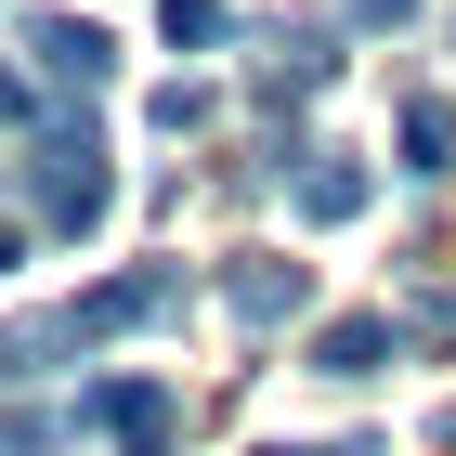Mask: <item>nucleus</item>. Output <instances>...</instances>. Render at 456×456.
<instances>
[{
	"mask_svg": "<svg viewBox=\"0 0 456 456\" xmlns=\"http://www.w3.org/2000/svg\"><path fill=\"white\" fill-rule=\"evenodd\" d=\"M157 314H183V261H143V274H105L92 300H66L53 326H27V339H0V379H39L53 352H105V339H131V326H157Z\"/></svg>",
	"mask_w": 456,
	"mask_h": 456,
	"instance_id": "f257e3e1",
	"label": "nucleus"
},
{
	"mask_svg": "<svg viewBox=\"0 0 456 456\" xmlns=\"http://www.w3.org/2000/svg\"><path fill=\"white\" fill-rule=\"evenodd\" d=\"M27 196H39V222H53V235H92V222L118 209L105 131H92V118H53V131L27 143Z\"/></svg>",
	"mask_w": 456,
	"mask_h": 456,
	"instance_id": "f03ea898",
	"label": "nucleus"
},
{
	"mask_svg": "<svg viewBox=\"0 0 456 456\" xmlns=\"http://www.w3.org/2000/svg\"><path fill=\"white\" fill-rule=\"evenodd\" d=\"M78 430L118 444V456H170L183 444V391L170 379H92V391H78Z\"/></svg>",
	"mask_w": 456,
	"mask_h": 456,
	"instance_id": "7ed1b4c3",
	"label": "nucleus"
},
{
	"mask_svg": "<svg viewBox=\"0 0 456 456\" xmlns=\"http://www.w3.org/2000/svg\"><path fill=\"white\" fill-rule=\"evenodd\" d=\"M27 66L53 78V92H105V66H118V39L92 27V13H27Z\"/></svg>",
	"mask_w": 456,
	"mask_h": 456,
	"instance_id": "20e7f679",
	"label": "nucleus"
},
{
	"mask_svg": "<svg viewBox=\"0 0 456 456\" xmlns=\"http://www.w3.org/2000/svg\"><path fill=\"white\" fill-rule=\"evenodd\" d=\"M339 78V27H274L261 39V92H326Z\"/></svg>",
	"mask_w": 456,
	"mask_h": 456,
	"instance_id": "39448f33",
	"label": "nucleus"
},
{
	"mask_svg": "<svg viewBox=\"0 0 456 456\" xmlns=\"http://www.w3.org/2000/svg\"><path fill=\"white\" fill-rule=\"evenodd\" d=\"M222 300H235V326H287L300 300H314V274H300V261H235Z\"/></svg>",
	"mask_w": 456,
	"mask_h": 456,
	"instance_id": "423d86ee",
	"label": "nucleus"
},
{
	"mask_svg": "<svg viewBox=\"0 0 456 456\" xmlns=\"http://www.w3.org/2000/svg\"><path fill=\"white\" fill-rule=\"evenodd\" d=\"M391 352H404V326H391V314H339V326H314V365H326V379H379Z\"/></svg>",
	"mask_w": 456,
	"mask_h": 456,
	"instance_id": "0eeeda50",
	"label": "nucleus"
},
{
	"mask_svg": "<svg viewBox=\"0 0 456 456\" xmlns=\"http://www.w3.org/2000/svg\"><path fill=\"white\" fill-rule=\"evenodd\" d=\"M365 209V157H314L300 170V222H352Z\"/></svg>",
	"mask_w": 456,
	"mask_h": 456,
	"instance_id": "6e6552de",
	"label": "nucleus"
},
{
	"mask_svg": "<svg viewBox=\"0 0 456 456\" xmlns=\"http://www.w3.org/2000/svg\"><path fill=\"white\" fill-rule=\"evenodd\" d=\"M404 170H456V105H430V92H418V105H404Z\"/></svg>",
	"mask_w": 456,
	"mask_h": 456,
	"instance_id": "1a4fd4ad",
	"label": "nucleus"
},
{
	"mask_svg": "<svg viewBox=\"0 0 456 456\" xmlns=\"http://www.w3.org/2000/svg\"><path fill=\"white\" fill-rule=\"evenodd\" d=\"M157 13H170V39H183V53H222V27H235L222 0H157Z\"/></svg>",
	"mask_w": 456,
	"mask_h": 456,
	"instance_id": "9d476101",
	"label": "nucleus"
},
{
	"mask_svg": "<svg viewBox=\"0 0 456 456\" xmlns=\"http://www.w3.org/2000/svg\"><path fill=\"white\" fill-rule=\"evenodd\" d=\"M352 13H365V27H404V13H418V0H352Z\"/></svg>",
	"mask_w": 456,
	"mask_h": 456,
	"instance_id": "9b49d317",
	"label": "nucleus"
},
{
	"mask_svg": "<svg viewBox=\"0 0 456 456\" xmlns=\"http://www.w3.org/2000/svg\"><path fill=\"white\" fill-rule=\"evenodd\" d=\"M13 248H27V235H13V222H0V274H13Z\"/></svg>",
	"mask_w": 456,
	"mask_h": 456,
	"instance_id": "f8f14e48",
	"label": "nucleus"
},
{
	"mask_svg": "<svg viewBox=\"0 0 456 456\" xmlns=\"http://www.w3.org/2000/svg\"><path fill=\"white\" fill-rule=\"evenodd\" d=\"M430 430H444V444H456V404H444V418H430Z\"/></svg>",
	"mask_w": 456,
	"mask_h": 456,
	"instance_id": "ddd939ff",
	"label": "nucleus"
}]
</instances>
